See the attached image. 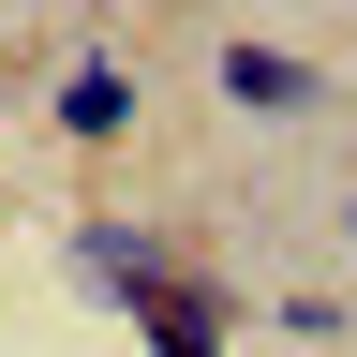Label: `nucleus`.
<instances>
[{
	"label": "nucleus",
	"mask_w": 357,
	"mask_h": 357,
	"mask_svg": "<svg viewBox=\"0 0 357 357\" xmlns=\"http://www.w3.org/2000/svg\"><path fill=\"white\" fill-rule=\"evenodd\" d=\"M134 105H149V89H134V60H60V75H45V119H60L75 149H119Z\"/></svg>",
	"instance_id": "obj_4"
},
{
	"label": "nucleus",
	"mask_w": 357,
	"mask_h": 357,
	"mask_svg": "<svg viewBox=\"0 0 357 357\" xmlns=\"http://www.w3.org/2000/svg\"><path fill=\"white\" fill-rule=\"evenodd\" d=\"M208 89L238 119H328V75L298 60V45H268V30H223V60H208Z\"/></svg>",
	"instance_id": "obj_2"
},
{
	"label": "nucleus",
	"mask_w": 357,
	"mask_h": 357,
	"mask_svg": "<svg viewBox=\"0 0 357 357\" xmlns=\"http://www.w3.org/2000/svg\"><path fill=\"white\" fill-rule=\"evenodd\" d=\"M342 238H357V194H342Z\"/></svg>",
	"instance_id": "obj_6"
},
{
	"label": "nucleus",
	"mask_w": 357,
	"mask_h": 357,
	"mask_svg": "<svg viewBox=\"0 0 357 357\" xmlns=\"http://www.w3.org/2000/svg\"><path fill=\"white\" fill-rule=\"evenodd\" d=\"M60 253H75V283H89V298H105V312H149V298L178 283V268H194V253H164V238H149V223H119V208H89V223H75V238H60Z\"/></svg>",
	"instance_id": "obj_1"
},
{
	"label": "nucleus",
	"mask_w": 357,
	"mask_h": 357,
	"mask_svg": "<svg viewBox=\"0 0 357 357\" xmlns=\"http://www.w3.org/2000/svg\"><path fill=\"white\" fill-rule=\"evenodd\" d=\"M238 283H223V268H178V283L149 298V312H134V342H149V357H238Z\"/></svg>",
	"instance_id": "obj_3"
},
{
	"label": "nucleus",
	"mask_w": 357,
	"mask_h": 357,
	"mask_svg": "<svg viewBox=\"0 0 357 357\" xmlns=\"http://www.w3.org/2000/svg\"><path fill=\"white\" fill-rule=\"evenodd\" d=\"M164 15H208V0H164Z\"/></svg>",
	"instance_id": "obj_5"
}]
</instances>
